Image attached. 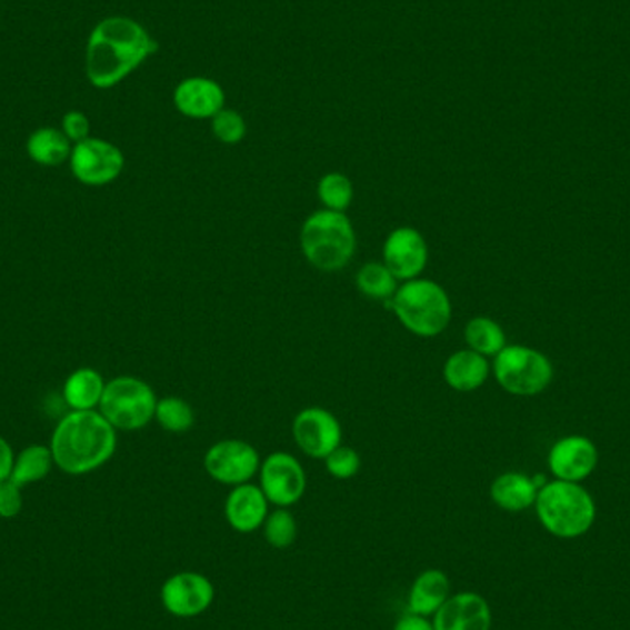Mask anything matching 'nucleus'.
<instances>
[{
    "label": "nucleus",
    "instance_id": "nucleus-8",
    "mask_svg": "<svg viewBox=\"0 0 630 630\" xmlns=\"http://www.w3.org/2000/svg\"><path fill=\"white\" fill-rule=\"evenodd\" d=\"M69 162L74 178L87 187L113 183L126 167L124 153L119 146L97 137L72 146Z\"/></svg>",
    "mask_w": 630,
    "mask_h": 630
},
{
    "label": "nucleus",
    "instance_id": "nucleus-9",
    "mask_svg": "<svg viewBox=\"0 0 630 630\" xmlns=\"http://www.w3.org/2000/svg\"><path fill=\"white\" fill-rule=\"evenodd\" d=\"M260 463L257 448L240 439L216 442L203 458L207 474L221 486L231 487L251 483L259 474Z\"/></svg>",
    "mask_w": 630,
    "mask_h": 630
},
{
    "label": "nucleus",
    "instance_id": "nucleus-30",
    "mask_svg": "<svg viewBox=\"0 0 630 630\" xmlns=\"http://www.w3.org/2000/svg\"><path fill=\"white\" fill-rule=\"evenodd\" d=\"M323 461L327 472L336 480H352L361 469L360 453L346 444H340Z\"/></svg>",
    "mask_w": 630,
    "mask_h": 630
},
{
    "label": "nucleus",
    "instance_id": "nucleus-25",
    "mask_svg": "<svg viewBox=\"0 0 630 630\" xmlns=\"http://www.w3.org/2000/svg\"><path fill=\"white\" fill-rule=\"evenodd\" d=\"M399 286L400 280L383 262H367L356 273V288L372 301H389Z\"/></svg>",
    "mask_w": 630,
    "mask_h": 630
},
{
    "label": "nucleus",
    "instance_id": "nucleus-27",
    "mask_svg": "<svg viewBox=\"0 0 630 630\" xmlns=\"http://www.w3.org/2000/svg\"><path fill=\"white\" fill-rule=\"evenodd\" d=\"M318 196L324 209L346 212L354 200V187L346 173H324L323 178L319 179Z\"/></svg>",
    "mask_w": 630,
    "mask_h": 630
},
{
    "label": "nucleus",
    "instance_id": "nucleus-11",
    "mask_svg": "<svg viewBox=\"0 0 630 630\" xmlns=\"http://www.w3.org/2000/svg\"><path fill=\"white\" fill-rule=\"evenodd\" d=\"M214 584L198 571H179L161 588V603L176 618H196L214 603Z\"/></svg>",
    "mask_w": 630,
    "mask_h": 630
},
{
    "label": "nucleus",
    "instance_id": "nucleus-29",
    "mask_svg": "<svg viewBox=\"0 0 630 630\" xmlns=\"http://www.w3.org/2000/svg\"><path fill=\"white\" fill-rule=\"evenodd\" d=\"M210 130L221 144H238L248 136V124L237 109H221L220 113L210 119Z\"/></svg>",
    "mask_w": 630,
    "mask_h": 630
},
{
    "label": "nucleus",
    "instance_id": "nucleus-23",
    "mask_svg": "<svg viewBox=\"0 0 630 630\" xmlns=\"http://www.w3.org/2000/svg\"><path fill=\"white\" fill-rule=\"evenodd\" d=\"M54 464V456L50 447L30 444L17 456L10 480L19 487L32 486L44 480Z\"/></svg>",
    "mask_w": 630,
    "mask_h": 630
},
{
    "label": "nucleus",
    "instance_id": "nucleus-13",
    "mask_svg": "<svg viewBox=\"0 0 630 630\" xmlns=\"http://www.w3.org/2000/svg\"><path fill=\"white\" fill-rule=\"evenodd\" d=\"M428 243L416 227H397L389 232L382 248V262L400 282L419 279L428 266Z\"/></svg>",
    "mask_w": 630,
    "mask_h": 630
},
{
    "label": "nucleus",
    "instance_id": "nucleus-33",
    "mask_svg": "<svg viewBox=\"0 0 630 630\" xmlns=\"http://www.w3.org/2000/svg\"><path fill=\"white\" fill-rule=\"evenodd\" d=\"M393 630H436L433 629V623H431L428 618L419 614H408L399 618V621L394 623Z\"/></svg>",
    "mask_w": 630,
    "mask_h": 630
},
{
    "label": "nucleus",
    "instance_id": "nucleus-26",
    "mask_svg": "<svg viewBox=\"0 0 630 630\" xmlns=\"http://www.w3.org/2000/svg\"><path fill=\"white\" fill-rule=\"evenodd\" d=\"M162 430L168 433H187L196 422L194 410L187 400L179 397H164L157 400L156 417Z\"/></svg>",
    "mask_w": 630,
    "mask_h": 630
},
{
    "label": "nucleus",
    "instance_id": "nucleus-20",
    "mask_svg": "<svg viewBox=\"0 0 630 630\" xmlns=\"http://www.w3.org/2000/svg\"><path fill=\"white\" fill-rule=\"evenodd\" d=\"M539 490L533 478L522 472H506L492 481L490 498L503 511L522 512L534 506Z\"/></svg>",
    "mask_w": 630,
    "mask_h": 630
},
{
    "label": "nucleus",
    "instance_id": "nucleus-14",
    "mask_svg": "<svg viewBox=\"0 0 630 630\" xmlns=\"http://www.w3.org/2000/svg\"><path fill=\"white\" fill-rule=\"evenodd\" d=\"M598 447L588 437L568 436L551 447L548 456L551 474L557 480L581 483L598 467Z\"/></svg>",
    "mask_w": 630,
    "mask_h": 630
},
{
    "label": "nucleus",
    "instance_id": "nucleus-21",
    "mask_svg": "<svg viewBox=\"0 0 630 630\" xmlns=\"http://www.w3.org/2000/svg\"><path fill=\"white\" fill-rule=\"evenodd\" d=\"M106 382L102 374L91 367H81L67 378L63 399L72 411L97 410L102 402Z\"/></svg>",
    "mask_w": 630,
    "mask_h": 630
},
{
    "label": "nucleus",
    "instance_id": "nucleus-1",
    "mask_svg": "<svg viewBox=\"0 0 630 630\" xmlns=\"http://www.w3.org/2000/svg\"><path fill=\"white\" fill-rule=\"evenodd\" d=\"M159 50L139 21L131 17H106L92 28L86 47V76L97 89H113L133 74Z\"/></svg>",
    "mask_w": 630,
    "mask_h": 630
},
{
    "label": "nucleus",
    "instance_id": "nucleus-15",
    "mask_svg": "<svg viewBox=\"0 0 630 630\" xmlns=\"http://www.w3.org/2000/svg\"><path fill=\"white\" fill-rule=\"evenodd\" d=\"M431 623L436 630H490L492 610L480 593H456L437 610Z\"/></svg>",
    "mask_w": 630,
    "mask_h": 630
},
{
    "label": "nucleus",
    "instance_id": "nucleus-6",
    "mask_svg": "<svg viewBox=\"0 0 630 630\" xmlns=\"http://www.w3.org/2000/svg\"><path fill=\"white\" fill-rule=\"evenodd\" d=\"M496 382L509 394L534 397L553 380L550 358L526 346H507L492 363Z\"/></svg>",
    "mask_w": 630,
    "mask_h": 630
},
{
    "label": "nucleus",
    "instance_id": "nucleus-10",
    "mask_svg": "<svg viewBox=\"0 0 630 630\" xmlns=\"http://www.w3.org/2000/svg\"><path fill=\"white\" fill-rule=\"evenodd\" d=\"M260 489L277 507L296 506L307 490V472L291 453L273 452L260 463Z\"/></svg>",
    "mask_w": 630,
    "mask_h": 630
},
{
    "label": "nucleus",
    "instance_id": "nucleus-16",
    "mask_svg": "<svg viewBox=\"0 0 630 630\" xmlns=\"http://www.w3.org/2000/svg\"><path fill=\"white\" fill-rule=\"evenodd\" d=\"M226 100L223 87L203 76L179 81L173 91V106L187 119L210 120L226 108Z\"/></svg>",
    "mask_w": 630,
    "mask_h": 630
},
{
    "label": "nucleus",
    "instance_id": "nucleus-2",
    "mask_svg": "<svg viewBox=\"0 0 630 630\" xmlns=\"http://www.w3.org/2000/svg\"><path fill=\"white\" fill-rule=\"evenodd\" d=\"M50 450L67 474H89L113 458L117 430L100 411H72L56 426Z\"/></svg>",
    "mask_w": 630,
    "mask_h": 630
},
{
    "label": "nucleus",
    "instance_id": "nucleus-24",
    "mask_svg": "<svg viewBox=\"0 0 630 630\" xmlns=\"http://www.w3.org/2000/svg\"><path fill=\"white\" fill-rule=\"evenodd\" d=\"M464 341L470 350L486 358H494L507 347L506 332L494 319L478 316L464 327Z\"/></svg>",
    "mask_w": 630,
    "mask_h": 630
},
{
    "label": "nucleus",
    "instance_id": "nucleus-17",
    "mask_svg": "<svg viewBox=\"0 0 630 630\" xmlns=\"http://www.w3.org/2000/svg\"><path fill=\"white\" fill-rule=\"evenodd\" d=\"M270 514V501L260 486L243 483L232 487L226 500L227 523L238 533H254Z\"/></svg>",
    "mask_w": 630,
    "mask_h": 630
},
{
    "label": "nucleus",
    "instance_id": "nucleus-7",
    "mask_svg": "<svg viewBox=\"0 0 630 630\" xmlns=\"http://www.w3.org/2000/svg\"><path fill=\"white\" fill-rule=\"evenodd\" d=\"M98 408L114 430H140L156 417V391L140 378H114L106 383L102 402Z\"/></svg>",
    "mask_w": 630,
    "mask_h": 630
},
{
    "label": "nucleus",
    "instance_id": "nucleus-22",
    "mask_svg": "<svg viewBox=\"0 0 630 630\" xmlns=\"http://www.w3.org/2000/svg\"><path fill=\"white\" fill-rule=\"evenodd\" d=\"M72 142L58 128H39L27 140V153L33 162L41 167H60L69 161L72 153Z\"/></svg>",
    "mask_w": 630,
    "mask_h": 630
},
{
    "label": "nucleus",
    "instance_id": "nucleus-18",
    "mask_svg": "<svg viewBox=\"0 0 630 630\" xmlns=\"http://www.w3.org/2000/svg\"><path fill=\"white\" fill-rule=\"evenodd\" d=\"M489 374V360L470 349L458 350L452 356H448L442 367L444 382L458 393L478 391L487 382Z\"/></svg>",
    "mask_w": 630,
    "mask_h": 630
},
{
    "label": "nucleus",
    "instance_id": "nucleus-34",
    "mask_svg": "<svg viewBox=\"0 0 630 630\" xmlns=\"http://www.w3.org/2000/svg\"><path fill=\"white\" fill-rule=\"evenodd\" d=\"M13 463H16V456H13L10 442L0 437V481L10 480Z\"/></svg>",
    "mask_w": 630,
    "mask_h": 630
},
{
    "label": "nucleus",
    "instance_id": "nucleus-3",
    "mask_svg": "<svg viewBox=\"0 0 630 630\" xmlns=\"http://www.w3.org/2000/svg\"><path fill=\"white\" fill-rule=\"evenodd\" d=\"M383 307L394 313L408 332L419 338H436L452 321V301L439 282L430 279L406 280Z\"/></svg>",
    "mask_w": 630,
    "mask_h": 630
},
{
    "label": "nucleus",
    "instance_id": "nucleus-28",
    "mask_svg": "<svg viewBox=\"0 0 630 630\" xmlns=\"http://www.w3.org/2000/svg\"><path fill=\"white\" fill-rule=\"evenodd\" d=\"M266 542L276 550H286L297 540V520L286 507H279L266 518Z\"/></svg>",
    "mask_w": 630,
    "mask_h": 630
},
{
    "label": "nucleus",
    "instance_id": "nucleus-12",
    "mask_svg": "<svg viewBox=\"0 0 630 630\" xmlns=\"http://www.w3.org/2000/svg\"><path fill=\"white\" fill-rule=\"evenodd\" d=\"M291 433L301 452L312 459L327 458L343 441L340 420L329 410L316 406L297 413L291 424Z\"/></svg>",
    "mask_w": 630,
    "mask_h": 630
},
{
    "label": "nucleus",
    "instance_id": "nucleus-32",
    "mask_svg": "<svg viewBox=\"0 0 630 630\" xmlns=\"http://www.w3.org/2000/svg\"><path fill=\"white\" fill-rule=\"evenodd\" d=\"M22 487L11 480L0 481V518H16L22 511Z\"/></svg>",
    "mask_w": 630,
    "mask_h": 630
},
{
    "label": "nucleus",
    "instance_id": "nucleus-31",
    "mask_svg": "<svg viewBox=\"0 0 630 630\" xmlns=\"http://www.w3.org/2000/svg\"><path fill=\"white\" fill-rule=\"evenodd\" d=\"M61 131L66 133L67 139L72 142V144H78L81 140L89 139L91 137V122H89V117H87L83 111H69L61 120Z\"/></svg>",
    "mask_w": 630,
    "mask_h": 630
},
{
    "label": "nucleus",
    "instance_id": "nucleus-19",
    "mask_svg": "<svg viewBox=\"0 0 630 630\" xmlns=\"http://www.w3.org/2000/svg\"><path fill=\"white\" fill-rule=\"evenodd\" d=\"M450 590H452V584L444 571L437 570V568L422 571L411 584L408 610L411 614L430 618L441 609L442 604L447 603Z\"/></svg>",
    "mask_w": 630,
    "mask_h": 630
},
{
    "label": "nucleus",
    "instance_id": "nucleus-5",
    "mask_svg": "<svg viewBox=\"0 0 630 630\" xmlns=\"http://www.w3.org/2000/svg\"><path fill=\"white\" fill-rule=\"evenodd\" d=\"M537 517L548 533L559 539H577L592 528L596 503L579 483L556 480L539 490L534 501Z\"/></svg>",
    "mask_w": 630,
    "mask_h": 630
},
{
    "label": "nucleus",
    "instance_id": "nucleus-4",
    "mask_svg": "<svg viewBox=\"0 0 630 630\" xmlns=\"http://www.w3.org/2000/svg\"><path fill=\"white\" fill-rule=\"evenodd\" d=\"M304 259L323 273H336L352 262L356 231L346 212L321 209L308 216L301 227Z\"/></svg>",
    "mask_w": 630,
    "mask_h": 630
}]
</instances>
